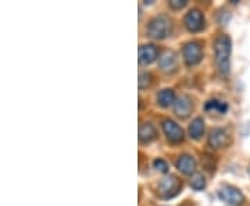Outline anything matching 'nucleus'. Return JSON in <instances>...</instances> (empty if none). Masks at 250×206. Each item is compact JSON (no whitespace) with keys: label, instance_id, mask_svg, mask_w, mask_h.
Listing matches in <instances>:
<instances>
[{"label":"nucleus","instance_id":"1","mask_svg":"<svg viewBox=\"0 0 250 206\" xmlns=\"http://www.w3.org/2000/svg\"><path fill=\"white\" fill-rule=\"evenodd\" d=\"M231 50H232V44H231V38L228 35H220L214 41V62L217 70L223 77L229 75Z\"/></svg>","mask_w":250,"mask_h":206},{"label":"nucleus","instance_id":"2","mask_svg":"<svg viewBox=\"0 0 250 206\" xmlns=\"http://www.w3.org/2000/svg\"><path fill=\"white\" fill-rule=\"evenodd\" d=\"M171 32V21L170 18L164 14L156 16L150 20L147 25V34L154 39H164L170 35Z\"/></svg>","mask_w":250,"mask_h":206},{"label":"nucleus","instance_id":"3","mask_svg":"<svg viewBox=\"0 0 250 206\" xmlns=\"http://www.w3.org/2000/svg\"><path fill=\"white\" fill-rule=\"evenodd\" d=\"M182 54H184V60L188 66H196L200 63V60L203 59V49H202V44L192 41L188 42L187 45L182 49Z\"/></svg>","mask_w":250,"mask_h":206},{"label":"nucleus","instance_id":"4","mask_svg":"<svg viewBox=\"0 0 250 206\" xmlns=\"http://www.w3.org/2000/svg\"><path fill=\"white\" fill-rule=\"evenodd\" d=\"M181 188H182V183H179V180L172 174L164 177L159 184V192H160L161 197L166 198V199L175 197Z\"/></svg>","mask_w":250,"mask_h":206},{"label":"nucleus","instance_id":"5","mask_svg":"<svg viewBox=\"0 0 250 206\" xmlns=\"http://www.w3.org/2000/svg\"><path fill=\"white\" fill-rule=\"evenodd\" d=\"M218 198L225 202L227 205L231 206H238L243 204L245 197L239 189L232 185H224L223 188H220L218 191Z\"/></svg>","mask_w":250,"mask_h":206},{"label":"nucleus","instance_id":"6","mask_svg":"<svg viewBox=\"0 0 250 206\" xmlns=\"http://www.w3.org/2000/svg\"><path fill=\"white\" fill-rule=\"evenodd\" d=\"M184 24L187 27L188 31L190 32H197L202 28L205 27V17L203 13L199 9H192L187 13V16L184 18Z\"/></svg>","mask_w":250,"mask_h":206},{"label":"nucleus","instance_id":"7","mask_svg":"<svg viewBox=\"0 0 250 206\" xmlns=\"http://www.w3.org/2000/svg\"><path fill=\"white\" fill-rule=\"evenodd\" d=\"M159 67L161 71L164 72H174L178 67V60L177 54L172 50H166L159 56Z\"/></svg>","mask_w":250,"mask_h":206},{"label":"nucleus","instance_id":"8","mask_svg":"<svg viewBox=\"0 0 250 206\" xmlns=\"http://www.w3.org/2000/svg\"><path fill=\"white\" fill-rule=\"evenodd\" d=\"M163 131L171 142H181L184 139L182 128L172 120H164L163 121Z\"/></svg>","mask_w":250,"mask_h":206},{"label":"nucleus","instance_id":"9","mask_svg":"<svg viewBox=\"0 0 250 206\" xmlns=\"http://www.w3.org/2000/svg\"><path fill=\"white\" fill-rule=\"evenodd\" d=\"M192 109H193V103H192V99L187 96V95H181L177 98L175 103H174V112L175 114L181 118H187L190 113H192Z\"/></svg>","mask_w":250,"mask_h":206},{"label":"nucleus","instance_id":"10","mask_svg":"<svg viewBox=\"0 0 250 206\" xmlns=\"http://www.w3.org/2000/svg\"><path fill=\"white\" fill-rule=\"evenodd\" d=\"M229 142V135L224 128H214L208 135V145L211 148H223Z\"/></svg>","mask_w":250,"mask_h":206},{"label":"nucleus","instance_id":"11","mask_svg":"<svg viewBox=\"0 0 250 206\" xmlns=\"http://www.w3.org/2000/svg\"><path fill=\"white\" fill-rule=\"evenodd\" d=\"M177 169H178L182 174H187V176H190L192 173H195V169H196V161L195 159L190 156V155H181L178 158V160L175 163Z\"/></svg>","mask_w":250,"mask_h":206},{"label":"nucleus","instance_id":"12","mask_svg":"<svg viewBox=\"0 0 250 206\" xmlns=\"http://www.w3.org/2000/svg\"><path fill=\"white\" fill-rule=\"evenodd\" d=\"M157 59V47L154 45L139 46V63L143 66L152 64Z\"/></svg>","mask_w":250,"mask_h":206},{"label":"nucleus","instance_id":"13","mask_svg":"<svg viewBox=\"0 0 250 206\" xmlns=\"http://www.w3.org/2000/svg\"><path fill=\"white\" fill-rule=\"evenodd\" d=\"M156 135H157L156 128L150 123H143L142 126L139 127V141L141 142H152L153 139H156Z\"/></svg>","mask_w":250,"mask_h":206},{"label":"nucleus","instance_id":"14","mask_svg":"<svg viewBox=\"0 0 250 206\" xmlns=\"http://www.w3.org/2000/svg\"><path fill=\"white\" fill-rule=\"evenodd\" d=\"M188 131H189L190 138H193V139H200L203 133H205V120H203L202 117H196V118L192 120V123L189 124Z\"/></svg>","mask_w":250,"mask_h":206},{"label":"nucleus","instance_id":"15","mask_svg":"<svg viewBox=\"0 0 250 206\" xmlns=\"http://www.w3.org/2000/svg\"><path fill=\"white\" fill-rule=\"evenodd\" d=\"M175 93L172 90H163L157 93V103L163 108H168L175 103Z\"/></svg>","mask_w":250,"mask_h":206},{"label":"nucleus","instance_id":"16","mask_svg":"<svg viewBox=\"0 0 250 206\" xmlns=\"http://www.w3.org/2000/svg\"><path fill=\"white\" fill-rule=\"evenodd\" d=\"M206 110H215V112H218V113H225L227 110H228V105L225 103V102H220V100H217V99H211V100H208L207 103L205 105Z\"/></svg>","mask_w":250,"mask_h":206},{"label":"nucleus","instance_id":"17","mask_svg":"<svg viewBox=\"0 0 250 206\" xmlns=\"http://www.w3.org/2000/svg\"><path fill=\"white\" fill-rule=\"evenodd\" d=\"M190 187L195 189V191H202L206 187V179L203 174H193L192 179H190Z\"/></svg>","mask_w":250,"mask_h":206},{"label":"nucleus","instance_id":"18","mask_svg":"<svg viewBox=\"0 0 250 206\" xmlns=\"http://www.w3.org/2000/svg\"><path fill=\"white\" fill-rule=\"evenodd\" d=\"M152 75L149 74V72H141L139 74V88L143 90V88H147L149 85H150V82H152Z\"/></svg>","mask_w":250,"mask_h":206},{"label":"nucleus","instance_id":"19","mask_svg":"<svg viewBox=\"0 0 250 206\" xmlns=\"http://www.w3.org/2000/svg\"><path fill=\"white\" fill-rule=\"evenodd\" d=\"M153 166H154L156 170L160 171V173H167L168 171V164H167V161L163 160V159H156L153 161Z\"/></svg>","mask_w":250,"mask_h":206},{"label":"nucleus","instance_id":"20","mask_svg":"<svg viewBox=\"0 0 250 206\" xmlns=\"http://www.w3.org/2000/svg\"><path fill=\"white\" fill-rule=\"evenodd\" d=\"M168 4L172 9H182L187 6V0H170Z\"/></svg>","mask_w":250,"mask_h":206}]
</instances>
